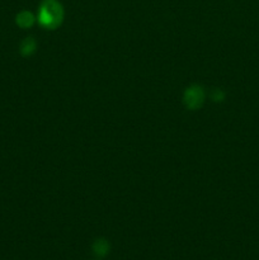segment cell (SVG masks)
I'll use <instances>...</instances> for the list:
<instances>
[{
    "instance_id": "cell-6",
    "label": "cell",
    "mask_w": 259,
    "mask_h": 260,
    "mask_svg": "<svg viewBox=\"0 0 259 260\" xmlns=\"http://www.w3.org/2000/svg\"><path fill=\"white\" fill-rule=\"evenodd\" d=\"M212 98L215 99L216 102H221L223 99V91H221L220 89H216L212 93Z\"/></svg>"
},
{
    "instance_id": "cell-2",
    "label": "cell",
    "mask_w": 259,
    "mask_h": 260,
    "mask_svg": "<svg viewBox=\"0 0 259 260\" xmlns=\"http://www.w3.org/2000/svg\"><path fill=\"white\" fill-rule=\"evenodd\" d=\"M205 90L200 85H190L185 89L183 94V103L189 111H197L203 106L205 102Z\"/></svg>"
},
{
    "instance_id": "cell-1",
    "label": "cell",
    "mask_w": 259,
    "mask_h": 260,
    "mask_svg": "<svg viewBox=\"0 0 259 260\" xmlns=\"http://www.w3.org/2000/svg\"><path fill=\"white\" fill-rule=\"evenodd\" d=\"M63 20V8L57 0H43L38 9V22L47 29H55Z\"/></svg>"
},
{
    "instance_id": "cell-3",
    "label": "cell",
    "mask_w": 259,
    "mask_h": 260,
    "mask_svg": "<svg viewBox=\"0 0 259 260\" xmlns=\"http://www.w3.org/2000/svg\"><path fill=\"white\" fill-rule=\"evenodd\" d=\"M17 23L22 28H28L30 25H33V23H35V17H33V14L30 12L24 10V12H20L17 15Z\"/></svg>"
},
{
    "instance_id": "cell-5",
    "label": "cell",
    "mask_w": 259,
    "mask_h": 260,
    "mask_svg": "<svg viewBox=\"0 0 259 260\" xmlns=\"http://www.w3.org/2000/svg\"><path fill=\"white\" fill-rule=\"evenodd\" d=\"M35 50H36V41L30 37L25 38V40L22 42V45H20V52H22V55L24 56L32 55V53L35 52Z\"/></svg>"
},
{
    "instance_id": "cell-4",
    "label": "cell",
    "mask_w": 259,
    "mask_h": 260,
    "mask_svg": "<svg viewBox=\"0 0 259 260\" xmlns=\"http://www.w3.org/2000/svg\"><path fill=\"white\" fill-rule=\"evenodd\" d=\"M109 250V244L108 241L104 240V239H98V240L94 241L93 244V251L95 255L98 256H104Z\"/></svg>"
}]
</instances>
